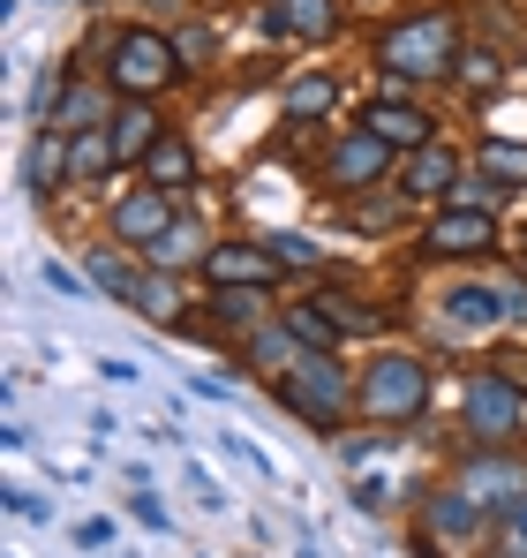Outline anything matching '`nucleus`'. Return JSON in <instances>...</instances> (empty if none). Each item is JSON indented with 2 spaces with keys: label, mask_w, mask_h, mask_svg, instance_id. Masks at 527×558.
Returning <instances> with one entry per match:
<instances>
[{
  "label": "nucleus",
  "mask_w": 527,
  "mask_h": 558,
  "mask_svg": "<svg viewBox=\"0 0 527 558\" xmlns=\"http://www.w3.org/2000/svg\"><path fill=\"white\" fill-rule=\"evenodd\" d=\"M384 69L392 76H444V69H459V23L430 8V15H415V23H400L392 38H384Z\"/></svg>",
  "instance_id": "f257e3e1"
},
{
  "label": "nucleus",
  "mask_w": 527,
  "mask_h": 558,
  "mask_svg": "<svg viewBox=\"0 0 527 558\" xmlns=\"http://www.w3.org/2000/svg\"><path fill=\"white\" fill-rule=\"evenodd\" d=\"M279 392H286V408L309 415L317 430H332V423L347 415V377H340V363H332L324 348H302L294 371H279Z\"/></svg>",
  "instance_id": "f03ea898"
},
{
  "label": "nucleus",
  "mask_w": 527,
  "mask_h": 558,
  "mask_svg": "<svg viewBox=\"0 0 527 558\" xmlns=\"http://www.w3.org/2000/svg\"><path fill=\"white\" fill-rule=\"evenodd\" d=\"M422 400H430V377L415 355H384L361 377V415L369 423H407V415H422Z\"/></svg>",
  "instance_id": "7ed1b4c3"
},
{
  "label": "nucleus",
  "mask_w": 527,
  "mask_h": 558,
  "mask_svg": "<svg viewBox=\"0 0 527 558\" xmlns=\"http://www.w3.org/2000/svg\"><path fill=\"white\" fill-rule=\"evenodd\" d=\"M113 84L128 98H151L174 84V38H159V31H128V38H113Z\"/></svg>",
  "instance_id": "20e7f679"
},
{
  "label": "nucleus",
  "mask_w": 527,
  "mask_h": 558,
  "mask_svg": "<svg viewBox=\"0 0 527 558\" xmlns=\"http://www.w3.org/2000/svg\"><path fill=\"white\" fill-rule=\"evenodd\" d=\"M467 423H475V438H513L520 430V385L513 377H467Z\"/></svg>",
  "instance_id": "39448f33"
},
{
  "label": "nucleus",
  "mask_w": 527,
  "mask_h": 558,
  "mask_svg": "<svg viewBox=\"0 0 527 558\" xmlns=\"http://www.w3.org/2000/svg\"><path fill=\"white\" fill-rule=\"evenodd\" d=\"M264 31H271V38L324 46V38L340 31V8H332V0H264Z\"/></svg>",
  "instance_id": "423d86ee"
},
{
  "label": "nucleus",
  "mask_w": 527,
  "mask_h": 558,
  "mask_svg": "<svg viewBox=\"0 0 527 558\" xmlns=\"http://www.w3.org/2000/svg\"><path fill=\"white\" fill-rule=\"evenodd\" d=\"M490 242H498L490 211H467V204H452V211H438V219H430V250H438V257H482Z\"/></svg>",
  "instance_id": "0eeeda50"
},
{
  "label": "nucleus",
  "mask_w": 527,
  "mask_h": 558,
  "mask_svg": "<svg viewBox=\"0 0 527 558\" xmlns=\"http://www.w3.org/2000/svg\"><path fill=\"white\" fill-rule=\"evenodd\" d=\"M384 159H392V144H384L377 129H354L347 144L332 151V182H340V189H369V182H384Z\"/></svg>",
  "instance_id": "6e6552de"
},
{
  "label": "nucleus",
  "mask_w": 527,
  "mask_h": 558,
  "mask_svg": "<svg viewBox=\"0 0 527 558\" xmlns=\"http://www.w3.org/2000/svg\"><path fill=\"white\" fill-rule=\"evenodd\" d=\"M204 272L219 279V287H271V279H279V250H249V242H234V250H211Z\"/></svg>",
  "instance_id": "1a4fd4ad"
},
{
  "label": "nucleus",
  "mask_w": 527,
  "mask_h": 558,
  "mask_svg": "<svg viewBox=\"0 0 527 558\" xmlns=\"http://www.w3.org/2000/svg\"><path fill=\"white\" fill-rule=\"evenodd\" d=\"M167 227H174L167 189H144V196H121V204H113V234H121V242H159Z\"/></svg>",
  "instance_id": "9d476101"
},
{
  "label": "nucleus",
  "mask_w": 527,
  "mask_h": 558,
  "mask_svg": "<svg viewBox=\"0 0 527 558\" xmlns=\"http://www.w3.org/2000/svg\"><path fill=\"white\" fill-rule=\"evenodd\" d=\"M467 498L475 506H513V498H527V468L520 461H475L467 468Z\"/></svg>",
  "instance_id": "9b49d317"
},
{
  "label": "nucleus",
  "mask_w": 527,
  "mask_h": 558,
  "mask_svg": "<svg viewBox=\"0 0 527 558\" xmlns=\"http://www.w3.org/2000/svg\"><path fill=\"white\" fill-rule=\"evenodd\" d=\"M69 174H76V144H61L53 129L30 136V151H23V182H30V189H61Z\"/></svg>",
  "instance_id": "f8f14e48"
},
{
  "label": "nucleus",
  "mask_w": 527,
  "mask_h": 558,
  "mask_svg": "<svg viewBox=\"0 0 527 558\" xmlns=\"http://www.w3.org/2000/svg\"><path fill=\"white\" fill-rule=\"evenodd\" d=\"M369 129H377L392 151H422V144H430V113H415V106H400V98L369 106Z\"/></svg>",
  "instance_id": "ddd939ff"
},
{
  "label": "nucleus",
  "mask_w": 527,
  "mask_h": 558,
  "mask_svg": "<svg viewBox=\"0 0 527 558\" xmlns=\"http://www.w3.org/2000/svg\"><path fill=\"white\" fill-rule=\"evenodd\" d=\"M106 144H113V167H121V159H151V144H159V113L136 98L128 113H113V136H106Z\"/></svg>",
  "instance_id": "4468645a"
},
{
  "label": "nucleus",
  "mask_w": 527,
  "mask_h": 558,
  "mask_svg": "<svg viewBox=\"0 0 527 558\" xmlns=\"http://www.w3.org/2000/svg\"><path fill=\"white\" fill-rule=\"evenodd\" d=\"M144 257L159 265V272H181V265H204L211 250H204V227H188V219H174L159 242H144Z\"/></svg>",
  "instance_id": "2eb2a0df"
},
{
  "label": "nucleus",
  "mask_w": 527,
  "mask_h": 558,
  "mask_svg": "<svg viewBox=\"0 0 527 558\" xmlns=\"http://www.w3.org/2000/svg\"><path fill=\"white\" fill-rule=\"evenodd\" d=\"M144 174H151V189H167V196H174V189L196 182V159H188V144L159 136V144H151V159H144Z\"/></svg>",
  "instance_id": "dca6fc26"
},
{
  "label": "nucleus",
  "mask_w": 527,
  "mask_h": 558,
  "mask_svg": "<svg viewBox=\"0 0 527 558\" xmlns=\"http://www.w3.org/2000/svg\"><path fill=\"white\" fill-rule=\"evenodd\" d=\"M452 174H459V167H452V151H444V144H422V151H415V159H407V196H438V189H452Z\"/></svg>",
  "instance_id": "f3484780"
},
{
  "label": "nucleus",
  "mask_w": 527,
  "mask_h": 558,
  "mask_svg": "<svg viewBox=\"0 0 527 558\" xmlns=\"http://www.w3.org/2000/svg\"><path fill=\"white\" fill-rule=\"evenodd\" d=\"M332 98H340L332 76H302V84L286 92V121H317V113H332Z\"/></svg>",
  "instance_id": "a211bd4d"
},
{
  "label": "nucleus",
  "mask_w": 527,
  "mask_h": 558,
  "mask_svg": "<svg viewBox=\"0 0 527 558\" xmlns=\"http://www.w3.org/2000/svg\"><path fill=\"white\" fill-rule=\"evenodd\" d=\"M136 310H144L151 325H174V317H181V287H174V279H159V272L136 279Z\"/></svg>",
  "instance_id": "6ab92c4d"
},
{
  "label": "nucleus",
  "mask_w": 527,
  "mask_h": 558,
  "mask_svg": "<svg viewBox=\"0 0 527 558\" xmlns=\"http://www.w3.org/2000/svg\"><path fill=\"white\" fill-rule=\"evenodd\" d=\"M286 332H294L302 348H332V340H340V325H332L317 302H294V310H286Z\"/></svg>",
  "instance_id": "aec40b11"
},
{
  "label": "nucleus",
  "mask_w": 527,
  "mask_h": 558,
  "mask_svg": "<svg viewBox=\"0 0 527 558\" xmlns=\"http://www.w3.org/2000/svg\"><path fill=\"white\" fill-rule=\"evenodd\" d=\"M294 355H302V340L279 325V332H249V363H264V371H294Z\"/></svg>",
  "instance_id": "412c9836"
},
{
  "label": "nucleus",
  "mask_w": 527,
  "mask_h": 558,
  "mask_svg": "<svg viewBox=\"0 0 527 558\" xmlns=\"http://www.w3.org/2000/svg\"><path fill=\"white\" fill-rule=\"evenodd\" d=\"M482 174H498V182L520 189L527 182V144H498V136H490V144H482Z\"/></svg>",
  "instance_id": "4be33fe9"
},
{
  "label": "nucleus",
  "mask_w": 527,
  "mask_h": 558,
  "mask_svg": "<svg viewBox=\"0 0 527 558\" xmlns=\"http://www.w3.org/2000/svg\"><path fill=\"white\" fill-rule=\"evenodd\" d=\"M317 310H324L340 332H384V317H377V310H354L347 294H317Z\"/></svg>",
  "instance_id": "5701e85b"
},
{
  "label": "nucleus",
  "mask_w": 527,
  "mask_h": 558,
  "mask_svg": "<svg viewBox=\"0 0 527 558\" xmlns=\"http://www.w3.org/2000/svg\"><path fill=\"white\" fill-rule=\"evenodd\" d=\"M90 287H113V294H136V272H128L121 257H106V250H98V257H90Z\"/></svg>",
  "instance_id": "b1692460"
},
{
  "label": "nucleus",
  "mask_w": 527,
  "mask_h": 558,
  "mask_svg": "<svg viewBox=\"0 0 527 558\" xmlns=\"http://www.w3.org/2000/svg\"><path fill=\"white\" fill-rule=\"evenodd\" d=\"M98 113H106V98H98V92H69V106H61L53 121H61V129H90Z\"/></svg>",
  "instance_id": "393cba45"
},
{
  "label": "nucleus",
  "mask_w": 527,
  "mask_h": 558,
  "mask_svg": "<svg viewBox=\"0 0 527 558\" xmlns=\"http://www.w3.org/2000/svg\"><path fill=\"white\" fill-rule=\"evenodd\" d=\"M505 189H513V182H452V204H467V211H490Z\"/></svg>",
  "instance_id": "a878e982"
},
{
  "label": "nucleus",
  "mask_w": 527,
  "mask_h": 558,
  "mask_svg": "<svg viewBox=\"0 0 527 558\" xmlns=\"http://www.w3.org/2000/svg\"><path fill=\"white\" fill-rule=\"evenodd\" d=\"M113 167V144L106 136H76V174H106Z\"/></svg>",
  "instance_id": "bb28decb"
},
{
  "label": "nucleus",
  "mask_w": 527,
  "mask_h": 558,
  "mask_svg": "<svg viewBox=\"0 0 527 558\" xmlns=\"http://www.w3.org/2000/svg\"><path fill=\"white\" fill-rule=\"evenodd\" d=\"M459 76H467L475 92H490V84H498V53H482V46H475V53H459Z\"/></svg>",
  "instance_id": "cd10ccee"
},
{
  "label": "nucleus",
  "mask_w": 527,
  "mask_h": 558,
  "mask_svg": "<svg viewBox=\"0 0 527 558\" xmlns=\"http://www.w3.org/2000/svg\"><path fill=\"white\" fill-rule=\"evenodd\" d=\"M61 92H69V69L53 61V69L38 76V92H30V113H53V98H61Z\"/></svg>",
  "instance_id": "c85d7f7f"
},
{
  "label": "nucleus",
  "mask_w": 527,
  "mask_h": 558,
  "mask_svg": "<svg viewBox=\"0 0 527 558\" xmlns=\"http://www.w3.org/2000/svg\"><path fill=\"white\" fill-rule=\"evenodd\" d=\"M505 551H527V498L505 506Z\"/></svg>",
  "instance_id": "c756f323"
},
{
  "label": "nucleus",
  "mask_w": 527,
  "mask_h": 558,
  "mask_svg": "<svg viewBox=\"0 0 527 558\" xmlns=\"http://www.w3.org/2000/svg\"><path fill=\"white\" fill-rule=\"evenodd\" d=\"M279 265H317V242H302V234H279Z\"/></svg>",
  "instance_id": "7c9ffc66"
},
{
  "label": "nucleus",
  "mask_w": 527,
  "mask_h": 558,
  "mask_svg": "<svg viewBox=\"0 0 527 558\" xmlns=\"http://www.w3.org/2000/svg\"><path fill=\"white\" fill-rule=\"evenodd\" d=\"M475 521V498H444L438 506V529H467Z\"/></svg>",
  "instance_id": "2f4dec72"
},
{
  "label": "nucleus",
  "mask_w": 527,
  "mask_h": 558,
  "mask_svg": "<svg viewBox=\"0 0 527 558\" xmlns=\"http://www.w3.org/2000/svg\"><path fill=\"white\" fill-rule=\"evenodd\" d=\"M174 53H181V61H204V53H211V31H181Z\"/></svg>",
  "instance_id": "473e14b6"
},
{
  "label": "nucleus",
  "mask_w": 527,
  "mask_h": 558,
  "mask_svg": "<svg viewBox=\"0 0 527 558\" xmlns=\"http://www.w3.org/2000/svg\"><path fill=\"white\" fill-rule=\"evenodd\" d=\"M46 287H61V294H84V279L69 272V265H46Z\"/></svg>",
  "instance_id": "72a5a7b5"
},
{
  "label": "nucleus",
  "mask_w": 527,
  "mask_h": 558,
  "mask_svg": "<svg viewBox=\"0 0 527 558\" xmlns=\"http://www.w3.org/2000/svg\"><path fill=\"white\" fill-rule=\"evenodd\" d=\"M144 8H174V0H144Z\"/></svg>",
  "instance_id": "f704fd0d"
}]
</instances>
